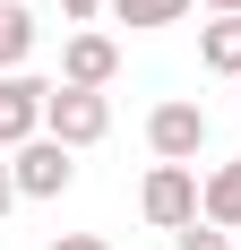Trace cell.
I'll list each match as a JSON object with an SVG mask.
<instances>
[{"label":"cell","instance_id":"cell-8","mask_svg":"<svg viewBox=\"0 0 241 250\" xmlns=\"http://www.w3.org/2000/svg\"><path fill=\"white\" fill-rule=\"evenodd\" d=\"M207 225L241 233V164H207V207H198Z\"/></svg>","mask_w":241,"mask_h":250},{"label":"cell","instance_id":"cell-5","mask_svg":"<svg viewBox=\"0 0 241 250\" xmlns=\"http://www.w3.org/2000/svg\"><path fill=\"white\" fill-rule=\"evenodd\" d=\"M9 173H18V199H60V190H69L78 181V147H60V138H26L18 155H9Z\"/></svg>","mask_w":241,"mask_h":250},{"label":"cell","instance_id":"cell-2","mask_svg":"<svg viewBox=\"0 0 241 250\" xmlns=\"http://www.w3.org/2000/svg\"><path fill=\"white\" fill-rule=\"evenodd\" d=\"M43 129L60 138V147H95V138H112V95H95V86H60L52 78V104H43Z\"/></svg>","mask_w":241,"mask_h":250},{"label":"cell","instance_id":"cell-7","mask_svg":"<svg viewBox=\"0 0 241 250\" xmlns=\"http://www.w3.org/2000/svg\"><path fill=\"white\" fill-rule=\"evenodd\" d=\"M198 69L241 78V18H207V26H198Z\"/></svg>","mask_w":241,"mask_h":250},{"label":"cell","instance_id":"cell-11","mask_svg":"<svg viewBox=\"0 0 241 250\" xmlns=\"http://www.w3.org/2000/svg\"><path fill=\"white\" fill-rule=\"evenodd\" d=\"M172 250H233V233L198 216V225H181V233H172Z\"/></svg>","mask_w":241,"mask_h":250},{"label":"cell","instance_id":"cell-1","mask_svg":"<svg viewBox=\"0 0 241 250\" xmlns=\"http://www.w3.org/2000/svg\"><path fill=\"white\" fill-rule=\"evenodd\" d=\"M198 207H207V173H198V164H155V173L138 181V216H146L155 233L198 225Z\"/></svg>","mask_w":241,"mask_h":250},{"label":"cell","instance_id":"cell-12","mask_svg":"<svg viewBox=\"0 0 241 250\" xmlns=\"http://www.w3.org/2000/svg\"><path fill=\"white\" fill-rule=\"evenodd\" d=\"M103 9H112V0H60V18H69V26H86V18H103Z\"/></svg>","mask_w":241,"mask_h":250},{"label":"cell","instance_id":"cell-3","mask_svg":"<svg viewBox=\"0 0 241 250\" xmlns=\"http://www.w3.org/2000/svg\"><path fill=\"white\" fill-rule=\"evenodd\" d=\"M146 147H155V164H198V155H207V104L164 95L146 112Z\"/></svg>","mask_w":241,"mask_h":250},{"label":"cell","instance_id":"cell-14","mask_svg":"<svg viewBox=\"0 0 241 250\" xmlns=\"http://www.w3.org/2000/svg\"><path fill=\"white\" fill-rule=\"evenodd\" d=\"M52 250H103V233H60Z\"/></svg>","mask_w":241,"mask_h":250},{"label":"cell","instance_id":"cell-10","mask_svg":"<svg viewBox=\"0 0 241 250\" xmlns=\"http://www.w3.org/2000/svg\"><path fill=\"white\" fill-rule=\"evenodd\" d=\"M112 18H120V26H181L190 0H112Z\"/></svg>","mask_w":241,"mask_h":250},{"label":"cell","instance_id":"cell-6","mask_svg":"<svg viewBox=\"0 0 241 250\" xmlns=\"http://www.w3.org/2000/svg\"><path fill=\"white\" fill-rule=\"evenodd\" d=\"M112 78H120V43L95 35V26H78L69 43H60V86H95V95H103Z\"/></svg>","mask_w":241,"mask_h":250},{"label":"cell","instance_id":"cell-4","mask_svg":"<svg viewBox=\"0 0 241 250\" xmlns=\"http://www.w3.org/2000/svg\"><path fill=\"white\" fill-rule=\"evenodd\" d=\"M43 104H52V78H35V69L0 78V155H18L26 138H43Z\"/></svg>","mask_w":241,"mask_h":250},{"label":"cell","instance_id":"cell-9","mask_svg":"<svg viewBox=\"0 0 241 250\" xmlns=\"http://www.w3.org/2000/svg\"><path fill=\"white\" fill-rule=\"evenodd\" d=\"M26 52H35V9H18V0H0V61L18 69Z\"/></svg>","mask_w":241,"mask_h":250},{"label":"cell","instance_id":"cell-16","mask_svg":"<svg viewBox=\"0 0 241 250\" xmlns=\"http://www.w3.org/2000/svg\"><path fill=\"white\" fill-rule=\"evenodd\" d=\"M0 78H9V61H0Z\"/></svg>","mask_w":241,"mask_h":250},{"label":"cell","instance_id":"cell-15","mask_svg":"<svg viewBox=\"0 0 241 250\" xmlns=\"http://www.w3.org/2000/svg\"><path fill=\"white\" fill-rule=\"evenodd\" d=\"M207 9H216V18H241V0H207Z\"/></svg>","mask_w":241,"mask_h":250},{"label":"cell","instance_id":"cell-13","mask_svg":"<svg viewBox=\"0 0 241 250\" xmlns=\"http://www.w3.org/2000/svg\"><path fill=\"white\" fill-rule=\"evenodd\" d=\"M18 207V173H9V155H0V216Z\"/></svg>","mask_w":241,"mask_h":250}]
</instances>
